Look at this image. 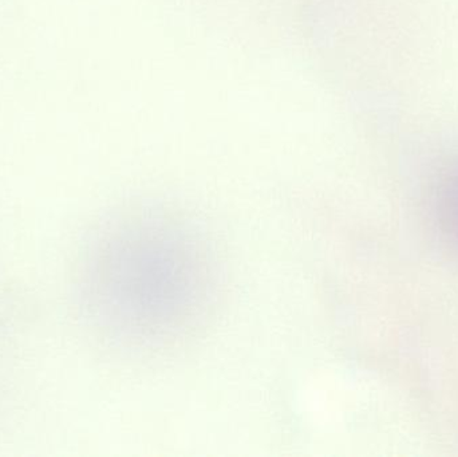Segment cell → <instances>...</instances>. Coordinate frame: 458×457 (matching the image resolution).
<instances>
[{"instance_id":"1","label":"cell","mask_w":458,"mask_h":457,"mask_svg":"<svg viewBox=\"0 0 458 457\" xmlns=\"http://www.w3.org/2000/svg\"><path fill=\"white\" fill-rule=\"evenodd\" d=\"M214 286L208 249L196 231L156 209L113 223L86 262L91 313L114 337L136 345H156L192 329Z\"/></svg>"}]
</instances>
